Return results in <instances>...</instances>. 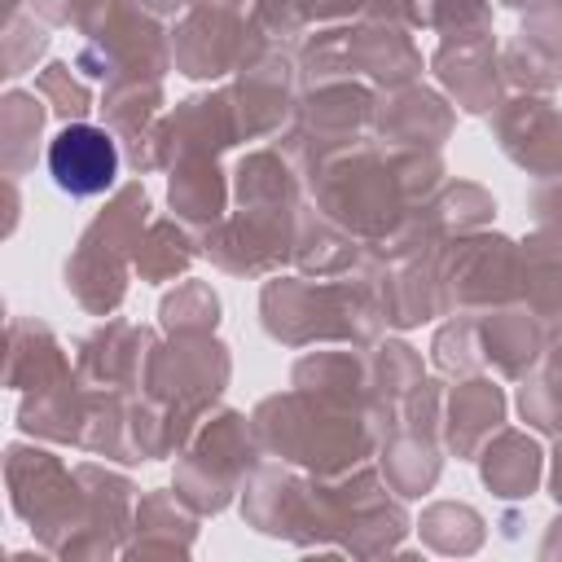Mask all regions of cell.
Listing matches in <instances>:
<instances>
[{"label": "cell", "instance_id": "obj_1", "mask_svg": "<svg viewBox=\"0 0 562 562\" xmlns=\"http://www.w3.org/2000/svg\"><path fill=\"white\" fill-rule=\"evenodd\" d=\"M48 176L61 193L70 198H92L105 193L119 176V149L114 140L92 127V123H70L66 132H57V140L48 145Z\"/></svg>", "mask_w": 562, "mask_h": 562}]
</instances>
